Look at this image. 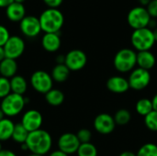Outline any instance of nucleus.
Listing matches in <instances>:
<instances>
[{
    "label": "nucleus",
    "instance_id": "34",
    "mask_svg": "<svg viewBox=\"0 0 157 156\" xmlns=\"http://www.w3.org/2000/svg\"><path fill=\"white\" fill-rule=\"evenodd\" d=\"M48 8H58L63 2V0H42Z\"/></svg>",
    "mask_w": 157,
    "mask_h": 156
},
{
    "label": "nucleus",
    "instance_id": "7",
    "mask_svg": "<svg viewBox=\"0 0 157 156\" xmlns=\"http://www.w3.org/2000/svg\"><path fill=\"white\" fill-rule=\"evenodd\" d=\"M31 87L40 94H46L53 86V80L52 75L43 70L35 71L30 76Z\"/></svg>",
    "mask_w": 157,
    "mask_h": 156
},
{
    "label": "nucleus",
    "instance_id": "22",
    "mask_svg": "<svg viewBox=\"0 0 157 156\" xmlns=\"http://www.w3.org/2000/svg\"><path fill=\"white\" fill-rule=\"evenodd\" d=\"M15 123L9 119L5 118L0 120V142H6L12 138Z\"/></svg>",
    "mask_w": 157,
    "mask_h": 156
},
{
    "label": "nucleus",
    "instance_id": "35",
    "mask_svg": "<svg viewBox=\"0 0 157 156\" xmlns=\"http://www.w3.org/2000/svg\"><path fill=\"white\" fill-rule=\"evenodd\" d=\"M0 156H17L16 154V153H14L13 151L11 150H6V149H3L1 152H0Z\"/></svg>",
    "mask_w": 157,
    "mask_h": 156
},
{
    "label": "nucleus",
    "instance_id": "43",
    "mask_svg": "<svg viewBox=\"0 0 157 156\" xmlns=\"http://www.w3.org/2000/svg\"><path fill=\"white\" fill-rule=\"evenodd\" d=\"M20 146H21V150H22V151H24V152H26V151H29V148H28V146H27L26 143H22V144H20Z\"/></svg>",
    "mask_w": 157,
    "mask_h": 156
},
{
    "label": "nucleus",
    "instance_id": "18",
    "mask_svg": "<svg viewBox=\"0 0 157 156\" xmlns=\"http://www.w3.org/2000/svg\"><path fill=\"white\" fill-rule=\"evenodd\" d=\"M156 63L155 56L151 51H137V65L139 68L150 71Z\"/></svg>",
    "mask_w": 157,
    "mask_h": 156
},
{
    "label": "nucleus",
    "instance_id": "25",
    "mask_svg": "<svg viewBox=\"0 0 157 156\" xmlns=\"http://www.w3.org/2000/svg\"><path fill=\"white\" fill-rule=\"evenodd\" d=\"M135 110L141 116H147L154 110L152 99L149 98H141L135 104Z\"/></svg>",
    "mask_w": 157,
    "mask_h": 156
},
{
    "label": "nucleus",
    "instance_id": "17",
    "mask_svg": "<svg viewBox=\"0 0 157 156\" xmlns=\"http://www.w3.org/2000/svg\"><path fill=\"white\" fill-rule=\"evenodd\" d=\"M6 16L11 22H20L26 17V8L23 4L13 2L6 8Z\"/></svg>",
    "mask_w": 157,
    "mask_h": 156
},
{
    "label": "nucleus",
    "instance_id": "37",
    "mask_svg": "<svg viewBox=\"0 0 157 156\" xmlns=\"http://www.w3.org/2000/svg\"><path fill=\"white\" fill-rule=\"evenodd\" d=\"M48 156H69L68 154H66L65 153H63V152H62V151H60V150H56V151H53V152H52Z\"/></svg>",
    "mask_w": 157,
    "mask_h": 156
},
{
    "label": "nucleus",
    "instance_id": "1",
    "mask_svg": "<svg viewBox=\"0 0 157 156\" xmlns=\"http://www.w3.org/2000/svg\"><path fill=\"white\" fill-rule=\"evenodd\" d=\"M26 144L31 154L44 156L52 147V138L47 131L40 129L29 133Z\"/></svg>",
    "mask_w": 157,
    "mask_h": 156
},
{
    "label": "nucleus",
    "instance_id": "41",
    "mask_svg": "<svg viewBox=\"0 0 157 156\" xmlns=\"http://www.w3.org/2000/svg\"><path fill=\"white\" fill-rule=\"evenodd\" d=\"M119 156H136V154H134L131 151H125V152L121 153Z\"/></svg>",
    "mask_w": 157,
    "mask_h": 156
},
{
    "label": "nucleus",
    "instance_id": "13",
    "mask_svg": "<svg viewBox=\"0 0 157 156\" xmlns=\"http://www.w3.org/2000/svg\"><path fill=\"white\" fill-rule=\"evenodd\" d=\"M20 123L29 132H32L40 129L43 123V117L39 110L29 109L22 115Z\"/></svg>",
    "mask_w": 157,
    "mask_h": 156
},
{
    "label": "nucleus",
    "instance_id": "23",
    "mask_svg": "<svg viewBox=\"0 0 157 156\" xmlns=\"http://www.w3.org/2000/svg\"><path fill=\"white\" fill-rule=\"evenodd\" d=\"M64 98V94L61 90L56 88H52L45 94V100L52 107L61 106L63 103Z\"/></svg>",
    "mask_w": 157,
    "mask_h": 156
},
{
    "label": "nucleus",
    "instance_id": "12",
    "mask_svg": "<svg viewBox=\"0 0 157 156\" xmlns=\"http://www.w3.org/2000/svg\"><path fill=\"white\" fill-rule=\"evenodd\" d=\"M57 144L58 150L70 155L73 154H76L81 143L75 133L65 132L59 137Z\"/></svg>",
    "mask_w": 157,
    "mask_h": 156
},
{
    "label": "nucleus",
    "instance_id": "32",
    "mask_svg": "<svg viewBox=\"0 0 157 156\" xmlns=\"http://www.w3.org/2000/svg\"><path fill=\"white\" fill-rule=\"evenodd\" d=\"M10 38L9 30L4 25H0V47H4L8 39Z\"/></svg>",
    "mask_w": 157,
    "mask_h": 156
},
{
    "label": "nucleus",
    "instance_id": "11",
    "mask_svg": "<svg viewBox=\"0 0 157 156\" xmlns=\"http://www.w3.org/2000/svg\"><path fill=\"white\" fill-rule=\"evenodd\" d=\"M19 29L21 33L27 38H35L42 31L40 19L35 16H26L19 22Z\"/></svg>",
    "mask_w": 157,
    "mask_h": 156
},
{
    "label": "nucleus",
    "instance_id": "42",
    "mask_svg": "<svg viewBox=\"0 0 157 156\" xmlns=\"http://www.w3.org/2000/svg\"><path fill=\"white\" fill-rule=\"evenodd\" d=\"M151 1H152V0H139V2H140V4L142 5V6H147L150 4Z\"/></svg>",
    "mask_w": 157,
    "mask_h": 156
},
{
    "label": "nucleus",
    "instance_id": "14",
    "mask_svg": "<svg viewBox=\"0 0 157 156\" xmlns=\"http://www.w3.org/2000/svg\"><path fill=\"white\" fill-rule=\"evenodd\" d=\"M116 126L114 118L108 113H100L94 120V128L96 131L102 135H109L112 133Z\"/></svg>",
    "mask_w": 157,
    "mask_h": 156
},
{
    "label": "nucleus",
    "instance_id": "20",
    "mask_svg": "<svg viewBox=\"0 0 157 156\" xmlns=\"http://www.w3.org/2000/svg\"><path fill=\"white\" fill-rule=\"evenodd\" d=\"M11 93L24 96L28 90V82L26 78L22 75L16 74L10 79Z\"/></svg>",
    "mask_w": 157,
    "mask_h": 156
},
{
    "label": "nucleus",
    "instance_id": "47",
    "mask_svg": "<svg viewBox=\"0 0 157 156\" xmlns=\"http://www.w3.org/2000/svg\"><path fill=\"white\" fill-rule=\"evenodd\" d=\"M28 156H43V155H38V154H30Z\"/></svg>",
    "mask_w": 157,
    "mask_h": 156
},
{
    "label": "nucleus",
    "instance_id": "31",
    "mask_svg": "<svg viewBox=\"0 0 157 156\" xmlns=\"http://www.w3.org/2000/svg\"><path fill=\"white\" fill-rule=\"evenodd\" d=\"M76 136L80 142V143H91L92 139V132L88 129H81L77 131Z\"/></svg>",
    "mask_w": 157,
    "mask_h": 156
},
{
    "label": "nucleus",
    "instance_id": "21",
    "mask_svg": "<svg viewBox=\"0 0 157 156\" xmlns=\"http://www.w3.org/2000/svg\"><path fill=\"white\" fill-rule=\"evenodd\" d=\"M70 73H71V71L68 69V67L64 63H63V64L56 63V65L52 70L51 75L52 77L53 82L63 83L69 78Z\"/></svg>",
    "mask_w": 157,
    "mask_h": 156
},
{
    "label": "nucleus",
    "instance_id": "28",
    "mask_svg": "<svg viewBox=\"0 0 157 156\" xmlns=\"http://www.w3.org/2000/svg\"><path fill=\"white\" fill-rule=\"evenodd\" d=\"M136 156H157V145L149 143L140 147Z\"/></svg>",
    "mask_w": 157,
    "mask_h": 156
},
{
    "label": "nucleus",
    "instance_id": "26",
    "mask_svg": "<svg viewBox=\"0 0 157 156\" xmlns=\"http://www.w3.org/2000/svg\"><path fill=\"white\" fill-rule=\"evenodd\" d=\"M114 120L116 122V125L119 126H125L127 125L131 120H132V114L131 112L126 108H121L119 109L115 115H114Z\"/></svg>",
    "mask_w": 157,
    "mask_h": 156
},
{
    "label": "nucleus",
    "instance_id": "30",
    "mask_svg": "<svg viewBox=\"0 0 157 156\" xmlns=\"http://www.w3.org/2000/svg\"><path fill=\"white\" fill-rule=\"evenodd\" d=\"M11 93L10 79L0 76V99H3Z\"/></svg>",
    "mask_w": 157,
    "mask_h": 156
},
{
    "label": "nucleus",
    "instance_id": "8",
    "mask_svg": "<svg viewBox=\"0 0 157 156\" xmlns=\"http://www.w3.org/2000/svg\"><path fill=\"white\" fill-rule=\"evenodd\" d=\"M128 82L131 89H133L135 91H142L150 85V72L139 67L134 68L129 75Z\"/></svg>",
    "mask_w": 157,
    "mask_h": 156
},
{
    "label": "nucleus",
    "instance_id": "29",
    "mask_svg": "<svg viewBox=\"0 0 157 156\" xmlns=\"http://www.w3.org/2000/svg\"><path fill=\"white\" fill-rule=\"evenodd\" d=\"M144 124L151 131H157V111L153 110L144 117Z\"/></svg>",
    "mask_w": 157,
    "mask_h": 156
},
{
    "label": "nucleus",
    "instance_id": "27",
    "mask_svg": "<svg viewBox=\"0 0 157 156\" xmlns=\"http://www.w3.org/2000/svg\"><path fill=\"white\" fill-rule=\"evenodd\" d=\"M76 154L77 156H98V149L92 143H81Z\"/></svg>",
    "mask_w": 157,
    "mask_h": 156
},
{
    "label": "nucleus",
    "instance_id": "36",
    "mask_svg": "<svg viewBox=\"0 0 157 156\" xmlns=\"http://www.w3.org/2000/svg\"><path fill=\"white\" fill-rule=\"evenodd\" d=\"M13 2L14 0H0V8H6Z\"/></svg>",
    "mask_w": 157,
    "mask_h": 156
},
{
    "label": "nucleus",
    "instance_id": "48",
    "mask_svg": "<svg viewBox=\"0 0 157 156\" xmlns=\"http://www.w3.org/2000/svg\"><path fill=\"white\" fill-rule=\"evenodd\" d=\"M2 150H3V149H2V143L0 142V152H1Z\"/></svg>",
    "mask_w": 157,
    "mask_h": 156
},
{
    "label": "nucleus",
    "instance_id": "38",
    "mask_svg": "<svg viewBox=\"0 0 157 156\" xmlns=\"http://www.w3.org/2000/svg\"><path fill=\"white\" fill-rule=\"evenodd\" d=\"M64 62H65V55L60 54V55H58L56 57V63H57V64H63V63H64Z\"/></svg>",
    "mask_w": 157,
    "mask_h": 156
},
{
    "label": "nucleus",
    "instance_id": "24",
    "mask_svg": "<svg viewBox=\"0 0 157 156\" xmlns=\"http://www.w3.org/2000/svg\"><path fill=\"white\" fill-rule=\"evenodd\" d=\"M29 131L25 129V127L19 122V123H16L15 124V128H14V131L12 134V140L18 143V144H22L25 143L28 136H29Z\"/></svg>",
    "mask_w": 157,
    "mask_h": 156
},
{
    "label": "nucleus",
    "instance_id": "6",
    "mask_svg": "<svg viewBox=\"0 0 157 156\" xmlns=\"http://www.w3.org/2000/svg\"><path fill=\"white\" fill-rule=\"evenodd\" d=\"M146 7L144 6H135L130 10L127 16V21L131 28L135 29H140L144 28H149L151 19Z\"/></svg>",
    "mask_w": 157,
    "mask_h": 156
},
{
    "label": "nucleus",
    "instance_id": "44",
    "mask_svg": "<svg viewBox=\"0 0 157 156\" xmlns=\"http://www.w3.org/2000/svg\"><path fill=\"white\" fill-rule=\"evenodd\" d=\"M5 118H6V116H5V114H4V112L2 111V109L0 108V120H4Z\"/></svg>",
    "mask_w": 157,
    "mask_h": 156
},
{
    "label": "nucleus",
    "instance_id": "15",
    "mask_svg": "<svg viewBox=\"0 0 157 156\" xmlns=\"http://www.w3.org/2000/svg\"><path fill=\"white\" fill-rule=\"evenodd\" d=\"M106 86L109 91L114 94H124L131 89L128 79L120 75L109 77L106 82Z\"/></svg>",
    "mask_w": 157,
    "mask_h": 156
},
{
    "label": "nucleus",
    "instance_id": "5",
    "mask_svg": "<svg viewBox=\"0 0 157 156\" xmlns=\"http://www.w3.org/2000/svg\"><path fill=\"white\" fill-rule=\"evenodd\" d=\"M131 42L137 51H150L155 43L153 29L150 28H144L133 30L131 37Z\"/></svg>",
    "mask_w": 157,
    "mask_h": 156
},
{
    "label": "nucleus",
    "instance_id": "39",
    "mask_svg": "<svg viewBox=\"0 0 157 156\" xmlns=\"http://www.w3.org/2000/svg\"><path fill=\"white\" fill-rule=\"evenodd\" d=\"M152 103H153L154 110L157 111V93L154 96V97L152 98Z\"/></svg>",
    "mask_w": 157,
    "mask_h": 156
},
{
    "label": "nucleus",
    "instance_id": "40",
    "mask_svg": "<svg viewBox=\"0 0 157 156\" xmlns=\"http://www.w3.org/2000/svg\"><path fill=\"white\" fill-rule=\"evenodd\" d=\"M6 53H5V50H4V47H0V63L6 59Z\"/></svg>",
    "mask_w": 157,
    "mask_h": 156
},
{
    "label": "nucleus",
    "instance_id": "10",
    "mask_svg": "<svg viewBox=\"0 0 157 156\" xmlns=\"http://www.w3.org/2000/svg\"><path fill=\"white\" fill-rule=\"evenodd\" d=\"M87 63L86 54L78 49L71 50L65 54V62L64 64L68 67V69L72 72H77L85 68Z\"/></svg>",
    "mask_w": 157,
    "mask_h": 156
},
{
    "label": "nucleus",
    "instance_id": "46",
    "mask_svg": "<svg viewBox=\"0 0 157 156\" xmlns=\"http://www.w3.org/2000/svg\"><path fill=\"white\" fill-rule=\"evenodd\" d=\"M26 0H14V2L16 3H19V4H23Z\"/></svg>",
    "mask_w": 157,
    "mask_h": 156
},
{
    "label": "nucleus",
    "instance_id": "45",
    "mask_svg": "<svg viewBox=\"0 0 157 156\" xmlns=\"http://www.w3.org/2000/svg\"><path fill=\"white\" fill-rule=\"evenodd\" d=\"M153 31H154V36H155V42H157V27Z\"/></svg>",
    "mask_w": 157,
    "mask_h": 156
},
{
    "label": "nucleus",
    "instance_id": "19",
    "mask_svg": "<svg viewBox=\"0 0 157 156\" xmlns=\"http://www.w3.org/2000/svg\"><path fill=\"white\" fill-rule=\"evenodd\" d=\"M17 63L16 60L6 58L0 63V76L11 79L17 74Z\"/></svg>",
    "mask_w": 157,
    "mask_h": 156
},
{
    "label": "nucleus",
    "instance_id": "33",
    "mask_svg": "<svg viewBox=\"0 0 157 156\" xmlns=\"http://www.w3.org/2000/svg\"><path fill=\"white\" fill-rule=\"evenodd\" d=\"M146 9L151 17H157V0H152Z\"/></svg>",
    "mask_w": 157,
    "mask_h": 156
},
{
    "label": "nucleus",
    "instance_id": "9",
    "mask_svg": "<svg viewBox=\"0 0 157 156\" xmlns=\"http://www.w3.org/2000/svg\"><path fill=\"white\" fill-rule=\"evenodd\" d=\"M26 44L24 40L17 35L10 36L6 43L4 45L6 57L13 60L19 58L25 51Z\"/></svg>",
    "mask_w": 157,
    "mask_h": 156
},
{
    "label": "nucleus",
    "instance_id": "16",
    "mask_svg": "<svg viewBox=\"0 0 157 156\" xmlns=\"http://www.w3.org/2000/svg\"><path fill=\"white\" fill-rule=\"evenodd\" d=\"M62 44L59 33H44L41 38V46L48 52H56Z\"/></svg>",
    "mask_w": 157,
    "mask_h": 156
},
{
    "label": "nucleus",
    "instance_id": "2",
    "mask_svg": "<svg viewBox=\"0 0 157 156\" xmlns=\"http://www.w3.org/2000/svg\"><path fill=\"white\" fill-rule=\"evenodd\" d=\"M41 30L44 33H59L64 23L63 14L59 8H47L39 17Z\"/></svg>",
    "mask_w": 157,
    "mask_h": 156
},
{
    "label": "nucleus",
    "instance_id": "4",
    "mask_svg": "<svg viewBox=\"0 0 157 156\" xmlns=\"http://www.w3.org/2000/svg\"><path fill=\"white\" fill-rule=\"evenodd\" d=\"M113 64L120 73L131 72L137 65V52L128 48L121 49L115 54Z\"/></svg>",
    "mask_w": 157,
    "mask_h": 156
},
{
    "label": "nucleus",
    "instance_id": "3",
    "mask_svg": "<svg viewBox=\"0 0 157 156\" xmlns=\"http://www.w3.org/2000/svg\"><path fill=\"white\" fill-rule=\"evenodd\" d=\"M28 101H29V99L24 96L10 93L1 100L0 108L6 118H13L19 115L23 111Z\"/></svg>",
    "mask_w": 157,
    "mask_h": 156
}]
</instances>
